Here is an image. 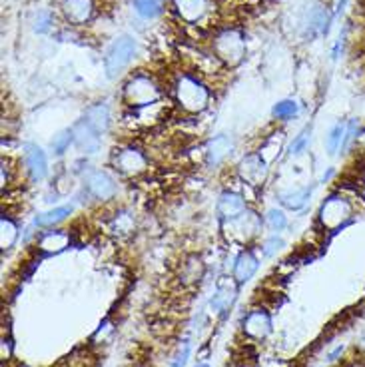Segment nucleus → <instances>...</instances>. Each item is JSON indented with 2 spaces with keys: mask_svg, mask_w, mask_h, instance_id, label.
I'll return each instance as SVG.
<instances>
[{
  "mask_svg": "<svg viewBox=\"0 0 365 367\" xmlns=\"http://www.w3.org/2000/svg\"><path fill=\"white\" fill-rule=\"evenodd\" d=\"M136 54V40L124 34V36H118L112 46L108 48L104 58V70L108 78H116L118 74H122V70L130 64L132 58Z\"/></svg>",
  "mask_w": 365,
  "mask_h": 367,
  "instance_id": "5",
  "label": "nucleus"
},
{
  "mask_svg": "<svg viewBox=\"0 0 365 367\" xmlns=\"http://www.w3.org/2000/svg\"><path fill=\"white\" fill-rule=\"evenodd\" d=\"M112 164H114V168H116L122 176H140L144 172L148 170V158L144 154L142 150H138V148H122V150H118L114 158H112Z\"/></svg>",
  "mask_w": 365,
  "mask_h": 367,
  "instance_id": "7",
  "label": "nucleus"
},
{
  "mask_svg": "<svg viewBox=\"0 0 365 367\" xmlns=\"http://www.w3.org/2000/svg\"><path fill=\"white\" fill-rule=\"evenodd\" d=\"M124 102L130 108L156 104V102H160V88L150 76L136 74L124 86Z\"/></svg>",
  "mask_w": 365,
  "mask_h": 367,
  "instance_id": "4",
  "label": "nucleus"
},
{
  "mask_svg": "<svg viewBox=\"0 0 365 367\" xmlns=\"http://www.w3.org/2000/svg\"><path fill=\"white\" fill-rule=\"evenodd\" d=\"M312 198V188H296V190H287V192H280L277 200L282 206H286L287 210H301Z\"/></svg>",
  "mask_w": 365,
  "mask_h": 367,
  "instance_id": "20",
  "label": "nucleus"
},
{
  "mask_svg": "<svg viewBox=\"0 0 365 367\" xmlns=\"http://www.w3.org/2000/svg\"><path fill=\"white\" fill-rule=\"evenodd\" d=\"M258 258H256V254L252 251V249H244L237 258H235L234 263V279L235 284H246L249 282L254 274L258 272Z\"/></svg>",
  "mask_w": 365,
  "mask_h": 367,
  "instance_id": "16",
  "label": "nucleus"
},
{
  "mask_svg": "<svg viewBox=\"0 0 365 367\" xmlns=\"http://www.w3.org/2000/svg\"><path fill=\"white\" fill-rule=\"evenodd\" d=\"M353 218V204L347 196H343L341 192L331 194L326 202L322 204L317 220L322 223V228L327 232H336L339 228H343L345 223Z\"/></svg>",
  "mask_w": 365,
  "mask_h": 367,
  "instance_id": "3",
  "label": "nucleus"
},
{
  "mask_svg": "<svg viewBox=\"0 0 365 367\" xmlns=\"http://www.w3.org/2000/svg\"><path fill=\"white\" fill-rule=\"evenodd\" d=\"M329 20H331V16L326 8H315L310 16V30L313 34H326L327 28H329Z\"/></svg>",
  "mask_w": 365,
  "mask_h": 367,
  "instance_id": "26",
  "label": "nucleus"
},
{
  "mask_svg": "<svg viewBox=\"0 0 365 367\" xmlns=\"http://www.w3.org/2000/svg\"><path fill=\"white\" fill-rule=\"evenodd\" d=\"M0 228H2V240H0L2 249L13 248L16 237H18V228H16V223L4 214V216H2V222H0Z\"/></svg>",
  "mask_w": 365,
  "mask_h": 367,
  "instance_id": "25",
  "label": "nucleus"
},
{
  "mask_svg": "<svg viewBox=\"0 0 365 367\" xmlns=\"http://www.w3.org/2000/svg\"><path fill=\"white\" fill-rule=\"evenodd\" d=\"M72 214V208L70 206H62V208H54V210L44 212V214H39L36 216V220L34 223L39 226V228H53L56 223L64 222L66 218Z\"/></svg>",
  "mask_w": 365,
  "mask_h": 367,
  "instance_id": "22",
  "label": "nucleus"
},
{
  "mask_svg": "<svg viewBox=\"0 0 365 367\" xmlns=\"http://www.w3.org/2000/svg\"><path fill=\"white\" fill-rule=\"evenodd\" d=\"M172 6L180 20L192 27H202L214 16V2L212 0H172Z\"/></svg>",
  "mask_w": 365,
  "mask_h": 367,
  "instance_id": "6",
  "label": "nucleus"
},
{
  "mask_svg": "<svg viewBox=\"0 0 365 367\" xmlns=\"http://www.w3.org/2000/svg\"><path fill=\"white\" fill-rule=\"evenodd\" d=\"M48 20H50L48 14L46 13L40 14L39 18H36V30H39V32H46V30H48Z\"/></svg>",
  "mask_w": 365,
  "mask_h": 367,
  "instance_id": "35",
  "label": "nucleus"
},
{
  "mask_svg": "<svg viewBox=\"0 0 365 367\" xmlns=\"http://www.w3.org/2000/svg\"><path fill=\"white\" fill-rule=\"evenodd\" d=\"M196 367H209V366H206V363H200V366H196Z\"/></svg>",
  "mask_w": 365,
  "mask_h": 367,
  "instance_id": "37",
  "label": "nucleus"
},
{
  "mask_svg": "<svg viewBox=\"0 0 365 367\" xmlns=\"http://www.w3.org/2000/svg\"><path fill=\"white\" fill-rule=\"evenodd\" d=\"M72 134H74V144L78 146L80 152L96 154L100 150V136L86 120H80L78 124L72 128Z\"/></svg>",
  "mask_w": 365,
  "mask_h": 367,
  "instance_id": "12",
  "label": "nucleus"
},
{
  "mask_svg": "<svg viewBox=\"0 0 365 367\" xmlns=\"http://www.w3.org/2000/svg\"><path fill=\"white\" fill-rule=\"evenodd\" d=\"M84 120H86L98 134H102V132L108 130V126H110V110H108V106L106 104H94L86 110Z\"/></svg>",
  "mask_w": 365,
  "mask_h": 367,
  "instance_id": "21",
  "label": "nucleus"
},
{
  "mask_svg": "<svg viewBox=\"0 0 365 367\" xmlns=\"http://www.w3.org/2000/svg\"><path fill=\"white\" fill-rule=\"evenodd\" d=\"M246 208V200L237 192H223L220 200H218V214L223 222H232L235 218H240Z\"/></svg>",
  "mask_w": 365,
  "mask_h": 367,
  "instance_id": "14",
  "label": "nucleus"
},
{
  "mask_svg": "<svg viewBox=\"0 0 365 367\" xmlns=\"http://www.w3.org/2000/svg\"><path fill=\"white\" fill-rule=\"evenodd\" d=\"M237 172H240L242 182L249 184V186H261L268 178V164L260 154H249L240 162Z\"/></svg>",
  "mask_w": 365,
  "mask_h": 367,
  "instance_id": "8",
  "label": "nucleus"
},
{
  "mask_svg": "<svg viewBox=\"0 0 365 367\" xmlns=\"http://www.w3.org/2000/svg\"><path fill=\"white\" fill-rule=\"evenodd\" d=\"M266 223L270 226V230H272V232H284L287 226L286 214H284L282 210H275V208H272V210H268V214H266Z\"/></svg>",
  "mask_w": 365,
  "mask_h": 367,
  "instance_id": "28",
  "label": "nucleus"
},
{
  "mask_svg": "<svg viewBox=\"0 0 365 367\" xmlns=\"http://www.w3.org/2000/svg\"><path fill=\"white\" fill-rule=\"evenodd\" d=\"M235 300V284L234 282H230V279H226L222 282L218 289H216V293H214V298H212V302H209V307H212V312L214 314H223L226 310H230V305L234 303Z\"/></svg>",
  "mask_w": 365,
  "mask_h": 367,
  "instance_id": "18",
  "label": "nucleus"
},
{
  "mask_svg": "<svg viewBox=\"0 0 365 367\" xmlns=\"http://www.w3.org/2000/svg\"><path fill=\"white\" fill-rule=\"evenodd\" d=\"M212 50L214 56L222 62L223 66L240 64L246 56V40L240 30L234 28H226L222 32H218L212 42Z\"/></svg>",
  "mask_w": 365,
  "mask_h": 367,
  "instance_id": "2",
  "label": "nucleus"
},
{
  "mask_svg": "<svg viewBox=\"0 0 365 367\" xmlns=\"http://www.w3.org/2000/svg\"><path fill=\"white\" fill-rule=\"evenodd\" d=\"M228 223V230H230V234L235 237V240H240V242H246L252 236H256L258 232H260V218L256 216V214H252V212H244L240 218H235L232 222H226Z\"/></svg>",
  "mask_w": 365,
  "mask_h": 367,
  "instance_id": "11",
  "label": "nucleus"
},
{
  "mask_svg": "<svg viewBox=\"0 0 365 367\" xmlns=\"http://www.w3.org/2000/svg\"><path fill=\"white\" fill-rule=\"evenodd\" d=\"M284 246H286V244H284L282 237L272 236L270 240H266V244H263V256H266V258H272V256H275Z\"/></svg>",
  "mask_w": 365,
  "mask_h": 367,
  "instance_id": "32",
  "label": "nucleus"
},
{
  "mask_svg": "<svg viewBox=\"0 0 365 367\" xmlns=\"http://www.w3.org/2000/svg\"><path fill=\"white\" fill-rule=\"evenodd\" d=\"M298 112H300V106L296 100H282L274 106V116L280 120L294 118Z\"/></svg>",
  "mask_w": 365,
  "mask_h": 367,
  "instance_id": "27",
  "label": "nucleus"
},
{
  "mask_svg": "<svg viewBox=\"0 0 365 367\" xmlns=\"http://www.w3.org/2000/svg\"><path fill=\"white\" fill-rule=\"evenodd\" d=\"M242 329L246 331V335L254 340H263L272 333V317L263 310H254L244 317Z\"/></svg>",
  "mask_w": 365,
  "mask_h": 367,
  "instance_id": "9",
  "label": "nucleus"
},
{
  "mask_svg": "<svg viewBox=\"0 0 365 367\" xmlns=\"http://www.w3.org/2000/svg\"><path fill=\"white\" fill-rule=\"evenodd\" d=\"M345 122H338L336 126H331V130L327 132L326 138V150L329 156H336L339 150H341V144H343V136H345Z\"/></svg>",
  "mask_w": 365,
  "mask_h": 367,
  "instance_id": "23",
  "label": "nucleus"
},
{
  "mask_svg": "<svg viewBox=\"0 0 365 367\" xmlns=\"http://www.w3.org/2000/svg\"><path fill=\"white\" fill-rule=\"evenodd\" d=\"M188 357H190V343H188V341H184L182 347H180V352H178V355L174 357V363H172V367H184L186 366V361H188Z\"/></svg>",
  "mask_w": 365,
  "mask_h": 367,
  "instance_id": "34",
  "label": "nucleus"
},
{
  "mask_svg": "<svg viewBox=\"0 0 365 367\" xmlns=\"http://www.w3.org/2000/svg\"><path fill=\"white\" fill-rule=\"evenodd\" d=\"M74 142V134H72V130H62L58 136H54L53 140V150L60 156V154H64L66 150L70 148V144Z\"/></svg>",
  "mask_w": 365,
  "mask_h": 367,
  "instance_id": "30",
  "label": "nucleus"
},
{
  "mask_svg": "<svg viewBox=\"0 0 365 367\" xmlns=\"http://www.w3.org/2000/svg\"><path fill=\"white\" fill-rule=\"evenodd\" d=\"M134 11L146 20L156 18L162 14V0H134Z\"/></svg>",
  "mask_w": 365,
  "mask_h": 367,
  "instance_id": "24",
  "label": "nucleus"
},
{
  "mask_svg": "<svg viewBox=\"0 0 365 367\" xmlns=\"http://www.w3.org/2000/svg\"><path fill=\"white\" fill-rule=\"evenodd\" d=\"M357 136H359V122L353 118L347 122L345 126V136H343V144H341V152L352 148L353 142H357Z\"/></svg>",
  "mask_w": 365,
  "mask_h": 367,
  "instance_id": "31",
  "label": "nucleus"
},
{
  "mask_svg": "<svg viewBox=\"0 0 365 367\" xmlns=\"http://www.w3.org/2000/svg\"><path fill=\"white\" fill-rule=\"evenodd\" d=\"M114 230L124 232V234H130L132 230H134V222H132L130 216L128 214H120L116 220H114Z\"/></svg>",
  "mask_w": 365,
  "mask_h": 367,
  "instance_id": "33",
  "label": "nucleus"
},
{
  "mask_svg": "<svg viewBox=\"0 0 365 367\" xmlns=\"http://www.w3.org/2000/svg\"><path fill=\"white\" fill-rule=\"evenodd\" d=\"M62 14L70 25H86L94 14L92 0H62Z\"/></svg>",
  "mask_w": 365,
  "mask_h": 367,
  "instance_id": "13",
  "label": "nucleus"
},
{
  "mask_svg": "<svg viewBox=\"0 0 365 367\" xmlns=\"http://www.w3.org/2000/svg\"><path fill=\"white\" fill-rule=\"evenodd\" d=\"M176 102L188 114H200L208 108L209 90L202 80L194 78L190 74H182L174 84Z\"/></svg>",
  "mask_w": 365,
  "mask_h": 367,
  "instance_id": "1",
  "label": "nucleus"
},
{
  "mask_svg": "<svg viewBox=\"0 0 365 367\" xmlns=\"http://www.w3.org/2000/svg\"><path fill=\"white\" fill-rule=\"evenodd\" d=\"M232 148H234V144H232V140L226 134H220V136L212 138L208 142V148H206V156H208L209 166L222 164L226 156L232 152Z\"/></svg>",
  "mask_w": 365,
  "mask_h": 367,
  "instance_id": "19",
  "label": "nucleus"
},
{
  "mask_svg": "<svg viewBox=\"0 0 365 367\" xmlns=\"http://www.w3.org/2000/svg\"><path fill=\"white\" fill-rule=\"evenodd\" d=\"M72 236L66 230H54V232H46L42 234L39 240V249L44 254H58L70 246Z\"/></svg>",
  "mask_w": 365,
  "mask_h": 367,
  "instance_id": "17",
  "label": "nucleus"
},
{
  "mask_svg": "<svg viewBox=\"0 0 365 367\" xmlns=\"http://www.w3.org/2000/svg\"><path fill=\"white\" fill-rule=\"evenodd\" d=\"M86 188H88V192H90L92 196L96 198V200H102V202L114 198V194H116V182L112 180L110 174H106L102 170H96L88 174Z\"/></svg>",
  "mask_w": 365,
  "mask_h": 367,
  "instance_id": "10",
  "label": "nucleus"
},
{
  "mask_svg": "<svg viewBox=\"0 0 365 367\" xmlns=\"http://www.w3.org/2000/svg\"><path fill=\"white\" fill-rule=\"evenodd\" d=\"M25 162H27L28 174L34 182H42L48 174V160L44 150L39 146H27V152H25Z\"/></svg>",
  "mask_w": 365,
  "mask_h": 367,
  "instance_id": "15",
  "label": "nucleus"
},
{
  "mask_svg": "<svg viewBox=\"0 0 365 367\" xmlns=\"http://www.w3.org/2000/svg\"><path fill=\"white\" fill-rule=\"evenodd\" d=\"M310 138H312V126H305L303 130L294 138V142L289 146V154H301L308 144H310Z\"/></svg>",
  "mask_w": 365,
  "mask_h": 367,
  "instance_id": "29",
  "label": "nucleus"
},
{
  "mask_svg": "<svg viewBox=\"0 0 365 367\" xmlns=\"http://www.w3.org/2000/svg\"><path fill=\"white\" fill-rule=\"evenodd\" d=\"M341 354H343V345H339L338 349H336L333 354L329 355V361H333V359H336V357H338V355H341Z\"/></svg>",
  "mask_w": 365,
  "mask_h": 367,
  "instance_id": "36",
  "label": "nucleus"
}]
</instances>
